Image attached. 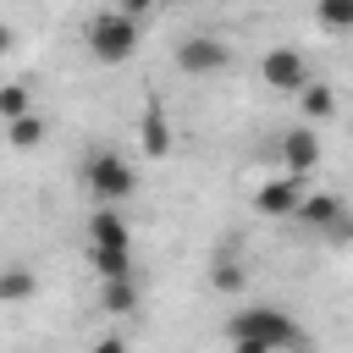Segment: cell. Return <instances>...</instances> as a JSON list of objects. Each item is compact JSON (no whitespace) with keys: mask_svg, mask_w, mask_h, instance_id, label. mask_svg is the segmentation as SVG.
Wrapping results in <instances>:
<instances>
[{"mask_svg":"<svg viewBox=\"0 0 353 353\" xmlns=\"http://www.w3.org/2000/svg\"><path fill=\"white\" fill-rule=\"evenodd\" d=\"M226 336L232 342H259L270 353H292V347H309V336L298 331V320L281 309V303H259V309H237L226 320Z\"/></svg>","mask_w":353,"mask_h":353,"instance_id":"1","label":"cell"},{"mask_svg":"<svg viewBox=\"0 0 353 353\" xmlns=\"http://www.w3.org/2000/svg\"><path fill=\"white\" fill-rule=\"evenodd\" d=\"M138 39H143V22H138L132 11H121V6L94 11L88 28H83V44H88V55H94L99 66H121V61H132Z\"/></svg>","mask_w":353,"mask_h":353,"instance_id":"2","label":"cell"},{"mask_svg":"<svg viewBox=\"0 0 353 353\" xmlns=\"http://www.w3.org/2000/svg\"><path fill=\"white\" fill-rule=\"evenodd\" d=\"M83 182H88V193H94V199H105L110 210H116L121 199H132V188H138L132 165H127L116 149H94V154L83 160Z\"/></svg>","mask_w":353,"mask_h":353,"instance_id":"3","label":"cell"},{"mask_svg":"<svg viewBox=\"0 0 353 353\" xmlns=\"http://www.w3.org/2000/svg\"><path fill=\"white\" fill-rule=\"evenodd\" d=\"M259 77H265V88H281V94H303V88L314 83V77H309V55H303V50H292V44L265 50Z\"/></svg>","mask_w":353,"mask_h":353,"instance_id":"4","label":"cell"},{"mask_svg":"<svg viewBox=\"0 0 353 353\" xmlns=\"http://www.w3.org/2000/svg\"><path fill=\"white\" fill-rule=\"evenodd\" d=\"M226 66H232V50L215 33H193V39L176 44V72H188V77H210V72H226Z\"/></svg>","mask_w":353,"mask_h":353,"instance_id":"5","label":"cell"},{"mask_svg":"<svg viewBox=\"0 0 353 353\" xmlns=\"http://www.w3.org/2000/svg\"><path fill=\"white\" fill-rule=\"evenodd\" d=\"M281 165H287V176H309L314 165H320V132L314 127H292L287 138H281Z\"/></svg>","mask_w":353,"mask_h":353,"instance_id":"6","label":"cell"},{"mask_svg":"<svg viewBox=\"0 0 353 353\" xmlns=\"http://www.w3.org/2000/svg\"><path fill=\"white\" fill-rule=\"evenodd\" d=\"M298 204H303V182H298V176H276V182H265V188L254 193V210L270 215V221L298 215Z\"/></svg>","mask_w":353,"mask_h":353,"instance_id":"7","label":"cell"},{"mask_svg":"<svg viewBox=\"0 0 353 353\" xmlns=\"http://www.w3.org/2000/svg\"><path fill=\"white\" fill-rule=\"evenodd\" d=\"M88 248H132V226H127V215L121 210H94L88 215Z\"/></svg>","mask_w":353,"mask_h":353,"instance_id":"8","label":"cell"},{"mask_svg":"<svg viewBox=\"0 0 353 353\" xmlns=\"http://www.w3.org/2000/svg\"><path fill=\"white\" fill-rule=\"evenodd\" d=\"M342 215H347V204H342L336 193H303V204H298V215H292V221H303L309 232H331Z\"/></svg>","mask_w":353,"mask_h":353,"instance_id":"9","label":"cell"},{"mask_svg":"<svg viewBox=\"0 0 353 353\" xmlns=\"http://www.w3.org/2000/svg\"><path fill=\"white\" fill-rule=\"evenodd\" d=\"M138 132H143V154H149V160H165V154H171V127H165V105H160V99L143 105V127H138Z\"/></svg>","mask_w":353,"mask_h":353,"instance_id":"10","label":"cell"},{"mask_svg":"<svg viewBox=\"0 0 353 353\" xmlns=\"http://www.w3.org/2000/svg\"><path fill=\"white\" fill-rule=\"evenodd\" d=\"M39 292V276L28 265H0V303H28Z\"/></svg>","mask_w":353,"mask_h":353,"instance_id":"11","label":"cell"},{"mask_svg":"<svg viewBox=\"0 0 353 353\" xmlns=\"http://www.w3.org/2000/svg\"><path fill=\"white\" fill-rule=\"evenodd\" d=\"M88 265L99 270V281H127L132 276V248H88Z\"/></svg>","mask_w":353,"mask_h":353,"instance_id":"12","label":"cell"},{"mask_svg":"<svg viewBox=\"0 0 353 353\" xmlns=\"http://www.w3.org/2000/svg\"><path fill=\"white\" fill-rule=\"evenodd\" d=\"M298 105H303V127H314V121H325V116L336 110V94H331L325 83H309V88L298 94Z\"/></svg>","mask_w":353,"mask_h":353,"instance_id":"13","label":"cell"},{"mask_svg":"<svg viewBox=\"0 0 353 353\" xmlns=\"http://www.w3.org/2000/svg\"><path fill=\"white\" fill-rule=\"evenodd\" d=\"M99 309H105V314H132V309H138V281H132V276H127V281H105Z\"/></svg>","mask_w":353,"mask_h":353,"instance_id":"14","label":"cell"},{"mask_svg":"<svg viewBox=\"0 0 353 353\" xmlns=\"http://www.w3.org/2000/svg\"><path fill=\"white\" fill-rule=\"evenodd\" d=\"M39 138H44V116H39V110H28V116H17V121L6 127V143H11V149H33Z\"/></svg>","mask_w":353,"mask_h":353,"instance_id":"15","label":"cell"},{"mask_svg":"<svg viewBox=\"0 0 353 353\" xmlns=\"http://www.w3.org/2000/svg\"><path fill=\"white\" fill-rule=\"evenodd\" d=\"M33 110V94H28V83H6L0 88V127H11L17 116H28Z\"/></svg>","mask_w":353,"mask_h":353,"instance_id":"16","label":"cell"},{"mask_svg":"<svg viewBox=\"0 0 353 353\" xmlns=\"http://www.w3.org/2000/svg\"><path fill=\"white\" fill-rule=\"evenodd\" d=\"M314 22L331 28V33H353V0H320L314 6Z\"/></svg>","mask_w":353,"mask_h":353,"instance_id":"17","label":"cell"},{"mask_svg":"<svg viewBox=\"0 0 353 353\" xmlns=\"http://www.w3.org/2000/svg\"><path fill=\"white\" fill-rule=\"evenodd\" d=\"M210 287H215V292H243V270H237L232 259H221V265L210 270Z\"/></svg>","mask_w":353,"mask_h":353,"instance_id":"18","label":"cell"},{"mask_svg":"<svg viewBox=\"0 0 353 353\" xmlns=\"http://www.w3.org/2000/svg\"><path fill=\"white\" fill-rule=\"evenodd\" d=\"M325 237H331L336 248H342V243H353V210H347V215H342V221H336V226H331Z\"/></svg>","mask_w":353,"mask_h":353,"instance_id":"19","label":"cell"},{"mask_svg":"<svg viewBox=\"0 0 353 353\" xmlns=\"http://www.w3.org/2000/svg\"><path fill=\"white\" fill-rule=\"evenodd\" d=\"M94 353H127V336H99Z\"/></svg>","mask_w":353,"mask_h":353,"instance_id":"20","label":"cell"},{"mask_svg":"<svg viewBox=\"0 0 353 353\" xmlns=\"http://www.w3.org/2000/svg\"><path fill=\"white\" fill-rule=\"evenodd\" d=\"M11 44H17V28H11V22H0V55H11Z\"/></svg>","mask_w":353,"mask_h":353,"instance_id":"21","label":"cell"},{"mask_svg":"<svg viewBox=\"0 0 353 353\" xmlns=\"http://www.w3.org/2000/svg\"><path fill=\"white\" fill-rule=\"evenodd\" d=\"M232 353H270V347H259V342H232Z\"/></svg>","mask_w":353,"mask_h":353,"instance_id":"22","label":"cell"}]
</instances>
